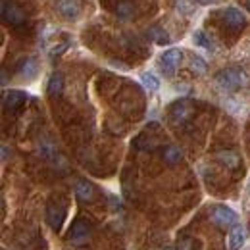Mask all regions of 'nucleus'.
Masks as SVG:
<instances>
[{
  "label": "nucleus",
  "mask_w": 250,
  "mask_h": 250,
  "mask_svg": "<svg viewBox=\"0 0 250 250\" xmlns=\"http://www.w3.org/2000/svg\"><path fill=\"white\" fill-rule=\"evenodd\" d=\"M63 219H65V208L60 204H50L46 210V221L50 223V227L60 229L63 225Z\"/></svg>",
  "instance_id": "7"
},
{
  "label": "nucleus",
  "mask_w": 250,
  "mask_h": 250,
  "mask_svg": "<svg viewBox=\"0 0 250 250\" xmlns=\"http://www.w3.org/2000/svg\"><path fill=\"white\" fill-rule=\"evenodd\" d=\"M0 14H2V20L10 25H21L25 21V12L14 2H2Z\"/></svg>",
  "instance_id": "2"
},
{
  "label": "nucleus",
  "mask_w": 250,
  "mask_h": 250,
  "mask_svg": "<svg viewBox=\"0 0 250 250\" xmlns=\"http://www.w3.org/2000/svg\"><path fill=\"white\" fill-rule=\"evenodd\" d=\"M190 69H192L194 73H206V62H204L200 56H194V58L190 60Z\"/></svg>",
  "instance_id": "21"
},
{
  "label": "nucleus",
  "mask_w": 250,
  "mask_h": 250,
  "mask_svg": "<svg viewBox=\"0 0 250 250\" xmlns=\"http://www.w3.org/2000/svg\"><path fill=\"white\" fill-rule=\"evenodd\" d=\"M192 41H194L198 46L206 48V50H214V44H212L210 37H206V33H204V31H194V35H192Z\"/></svg>",
  "instance_id": "20"
},
{
  "label": "nucleus",
  "mask_w": 250,
  "mask_h": 250,
  "mask_svg": "<svg viewBox=\"0 0 250 250\" xmlns=\"http://www.w3.org/2000/svg\"><path fill=\"white\" fill-rule=\"evenodd\" d=\"M210 219H212L218 227H231V225H235V223H237V214H235L229 206L219 204V206H216V208L212 210Z\"/></svg>",
  "instance_id": "3"
},
{
  "label": "nucleus",
  "mask_w": 250,
  "mask_h": 250,
  "mask_svg": "<svg viewBox=\"0 0 250 250\" xmlns=\"http://www.w3.org/2000/svg\"><path fill=\"white\" fill-rule=\"evenodd\" d=\"M223 20H225V23H227L229 27L241 29V27L245 25V21H247V16H245L241 10H237V8H227V10L223 12Z\"/></svg>",
  "instance_id": "8"
},
{
  "label": "nucleus",
  "mask_w": 250,
  "mask_h": 250,
  "mask_svg": "<svg viewBox=\"0 0 250 250\" xmlns=\"http://www.w3.org/2000/svg\"><path fill=\"white\" fill-rule=\"evenodd\" d=\"M48 94L52 96V98H56V96H60L63 91V75L62 73H52L50 75V79H48Z\"/></svg>",
  "instance_id": "13"
},
{
  "label": "nucleus",
  "mask_w": 250,
  "mask_h": 250,
  "mask_svg": "<svg viewBox=\"0 0 250 250\" xmlns=\"http://www.w3.org/2000/svg\"><path fill=\"white\" fill-rule=\"evenodd\" d=\"M75 194H77L79 200H83V202H91V200L94 198V194H96V190H94L93 183L81 179V181L75 183Z\"/></svg>",
  "instance_id": "12"
},
{
  "label": "nucleus",
  "mask_w": 250,
  "mask_h": 250,
  "mask_svg": "<svg viewBox=\"0 0 250 250\" xmlns=\"http://www.w3.org/2000/svg\"><path fill=\"white\" fill-rule=\"evenodd\" d=\"M141 83H143L145 89H148V91H152V93L160 89V79H158L154 73H150V71L141 73Z\"/></svg>",
  "instance_id": "16"
},
{
  "label": "nucleus",
  "mask_w": 250,
  "mask_h": 250,
  "mask_svg": "<svg viewBox=\"0 0 250 250\" xmlns=\"http://www.w3.org/2000/svg\"><path fill=\"white\" fill-rule=\"evenodd\" d=\"M25 100H27V94L23 93V91H10V93L4 94L2 104H4V110H16V108H20Z\"/></svg>",
  "instance_id": "10"
},
{
  "label": "nucleus",
  "mask_w": 250,
  "mask_h": 250,
  "mask_svg": "<svg viewBox=\"0 0 250 250\" xmlns=\"http://www.w3.org/2000/svg\"><path fill=\"white\" fill-rule=\"evenodd\" d=\"M216 85L221 91H237V89H245L250 85V75L247 69L243 67H229L223 69L216 75Z\"/></svg>",
  "instance_id": "1"
},
{
  "label": "nucleus",
  "mask_w": 250,
  "mask_h": 250,
  "mask_svg": "<svg viewBox=\"0 0 250 250\" xmlns=\"http://www.w3.org/2000/svg\"><path fill=\"white\" fill-rule=\"evenodd\" d=\"M192 114V108L188 102H175L173 108H171V120L175 124H185Z\"/></svg>",
  "instance_id": "9"
},
{
  "label": "nucleus",
  "mask_w": 250,
  "mask_h": 250,
  "mask_svg": "<svg viewBox=\"0 0 250 250\" xmlns=\"http://www.w3.org/2000/svg\"><path fill=\"white\" fill-rule=\"evenodd\" d=\"M164 250H173V249H164Z\"/></svg>",
  "instance_id": "25"
},
{
  "label": "nucleus",
  "mask_w": 250,
  "mask_h": 250,
  "mask_svg": "<svg viewBox=\"0 0 250 250\" xmlns=\"http://www.w3.org/2000/svg\"><path fill=\"white\" fill-rule=\"evenodd\" d=\"M37 71H39V63H37L35 58H27L25 62L21 63V67H20V73L25 79H33L37 75Z\"/></svg>",
  "instance_id": "15"
},
{
  "label": "nucleus",
  "mask_w": 250,
  "mask_h": 250,
  "mask_svg": "<svg viewBox=\"0 0 250 250\" xmlns=\"http://www.w3.org/2000/svg\"><path fill=\"white\" fill-rule=\"evenodd\" d=\"M60 16L65 20H77L81 14V2L79 0H58L56 4Z\"/></svg>",
  "instance_id": "6"
},
{
  "label": "nucleus",
  "mask_w": 250,
  "mask_h": 250,
  "mask_svg": "<svg viewBox=\"0 0 250 250\" xmlns=\"http://www.w3.org/2000/svg\"><path fill=\"white\" fill-rule=\"evenodd\" d=\"M148 37H150L156 44H167V42H169V35L164 31L162 27H152V29L148 31Z\"/></svg>",
  "instance_id": "19"
},
{
  "label": "nucleus",
  "mask_w": 250,
  "mask_h": 250,
  "mask_svg": "<svg viewBox=\"0 0 250 250\" xmlns=\"http://www.w3.org/2000/svg\"><path fill=\"white\" fill-rule=\"evenodd\" d=\"M247 4H249V8H250V0H247Z\"/></svg>",
  "instance_id": "24"
},
{
  "label": "nucleus",
  "mask_w": 250,
  "mask_h": 250,
  "mask_svg": "<svg viewBox=\"0 0 250 250\" xmlns=\"http://www.w3.org/2000/svg\"><path fill=\"white\" fill-rule=\"evenodd\" d=\"M183 60V52L179 48H169L162 54L160 63H162V69L167 73V75H173V71L179 67V63Z\"/></svg>",
  "instance_id": "4"
},
{
  "label": "nucleus",
  "mask_w": 250,
  "mask_h": 250,
  "mask_svg": "<svg viewBox=\"0 0 250 250\" xmlns=\"http://www.w3.org/2000/svg\"><path fill=\"white\" fill-rule=\"evenodd\" d=\"M218 160L221 162V164H223V166L231 167V169L239 167V164H241V158L237 156L235 152H231V150H223V152H219V154H218Z\"/></svg>",
  "instance_id": "14"
},
{
  "label": "nucleus",
  "mask_w": 250,
  "mask_h": 250,
  "mask_svg": "<svg viewBox=\"0 0 250 250\" xmlns=\"http://www.w3.org/2000/svg\"><path fill=\"white\" fill-rule=\"evenodd\" d=\"M196 4H202V6H214V4H219L221 0H192Z\"/></svg>",
  "instance_id": "22"
},
{
  "label": "nucleus",
  "mask_w": 250,
  "mask_h": 250,
  "mask_svg": "<svg viewBox=\"0 0 250 250\" xmlns=\"http://www.w3.org/2000/svg\"><path fill=\"white\" fill-rule=\"evenodd\" d=\"M164 160L167 162V164H179L181 160H183V152H181V148L179 146H167L166 150H164Z\"/></svg>",
  "instance_id": "17"
},
{
  "label": "nucleus",
  "mask_w": 250,
  "mask_h": 250,
  "mask_svg": "<svg viewBox=\"0 0 250 250\" xmlns=\"http://www.w3.org/2000/svg\"><path fill=\"white\" fill-rule=\"evenodd\" d=\"M2 85H6V69H2Z\"/></svg>",
  "instance_id": "23"
},
{
  "label": "nucleus",
  "mask_w": 250,
  "mask_h": 250,
  "mask_svg": "<svg viewBox=\"0 0 250 250\" xmlns=\"http://www.w3.org/2000/svg\"><path fill=\"white\" fill-rule=\"evenodd\" d=\"M245 245V229L241 225H235L229 233V239H227V249L229 250H241Z\"/></svg>",
  "instance_id": "11"
},
{
  "label": "nucleus",
  "mask_w": 250,
  "mask_h": 250,
  "mask_svg": "<svg viewBox=\"0 0 250 250\" xmlns=\"http://www.w3.org/2000/svg\"><path fill=\"white\" fill-rule=\"evenodd\" d=\"M89 235H91V227H89V223L85 221V219H77L75 223H73V227H71V233H69V241L73 243V245H85L87 241H89Z\"/></svg>",
  "instance_id": "5"
},
{
  "label": "nucleus",
  "mask_w": 250,
  "mask_h": 250,
  "mask_svg": "<svg viewBox=\"0 0 250 250\" xmlns=\"http://www.w3.org/2000/svg\"><path fill=\"white\" fill-rule=\"evenodd\" d=\"M116 14H118V18H120V20H129V18H133V14H135L133 2H129V0L120 2V4H118V8H116Z\"/></svg>",
  "instance_id": "18"
}]
</instances>
